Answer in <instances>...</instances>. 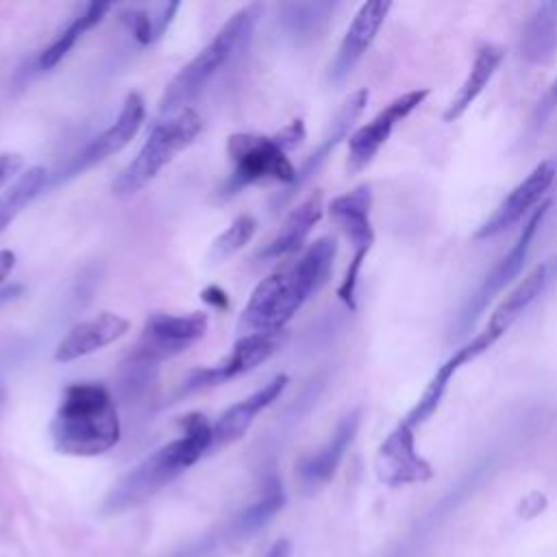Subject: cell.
<instances>
[{
	"label": "cell",
	"mask_w": 557,
	"mask_h": 557,
	"mask_svg": "<svg viewBox=\"0 0 557 557\" xmlns=\"http://www.w3.org/2000/svg\"><path fill=\"white\" fill-rule=\"evenodd\" d=\"M494 342L481 331L476 333L470 342H466L463 346H459L437 370L435 374L431 376V381L426 383L424 392L420 394V398L416 400V405L405 413V422L411 426V429H418L422 426L426 420H431L435 416V411L440 409L442 405V398L453 381V376L463 368L468 366L470 361H474L479 355H483L487 348H492Z\"/></svg>",
	"instance_id": "e0dca14e"
},
{
	"label": "cell",
	"mask_w": 557,
	"mask_h": 557,
	"mask_svg": "<svg viewBox=\"0 0 557 557\" xmlns=\"http://www.w3.org/2000/svg\"><path fill=\"white\" fill-rule=\"evenodd\" d=\"M518 52L529 65H548L557 57V0L540 2L527 17Z\"/></svg>",
	"instance_id": "7402d4cb"
},
{
	"label": "cell",
	"mask_w": 557,
	"mask_h": 557,
	"mask_svg": "<svg viewBox=\"0 0 557 557\" xmlns=\"http://www.w3.org/2000/svg\"><path fill=\"white\" fill-rule=\"evenodd\" d=\"M178 7H181L178 2L157 4V7H148V9L128 7L120 13V20L128 26L135 41H139L141 46H148L165 33V28L170 26Z\"/></svg>",
	"instance_id": "4316f807"
},
{
	"label": "cell",
	"mask_w": 557,
	"mask_h": 557,
	"mask_svg": "<svg viewBox=\"0 0 557 557\" xmlns=\"http://www.w3.org/2000/svg\"><path fill=\"white\" fill-rule=\"evenodd\" d=\"M553 207V200H544L524 222L518 239L511 244V248L507 250V255H503L496 265L483 276V281L479 283V287L474 289V294L466 300V305L461 307L457 320H455V333L453 337H463L468 335V331L476 324V320L481 318V313L487 309V305L520 274V270L527 263L529 250L533 246V239L548 213V209Z\"/></svg>",
	"instance_id": "ba28073f"
},
{
	"label": "cell",
	"mask_w": 557,
	"mask_h": 557,
	"mask_svg": "<svg viewBox=\"0 0 557 557\" xmlns=\"http://www.w3.org/2000/svg\"><path fill=\"white\" fill-rule=\"evenodd\" d=\"M287 385V376L285 374H276L272 376L268 383H263L257 392H252L250 396H246L244 400L231 405L213 424L211 431V448L209 453H218L224 446L237 442L239 437H244V433L248 431V426L255 422V418L268 407L272 405L278 394L285 389Z\"/></svg>",
	"instance_id": "ac0fdd59"
},
{
	"label": "cell",
	"mask_w": 557,
	"mask_h": 557,
	"mask_svg": "<svg viewBox=\"0 0 557 557\" xmlns=\"http://www.w3.org/2000/svg\"><path fill=\"white\" fill-rule=\"evenodd\" d=\"M307 135L302 120L289 122L276 135L261 133H233L226 141V154L231 161V174L224 183V194H235L246 185L265 181L285 183L287 187L296 178V168L287 159Z\"/></svg>",
	"instance_id": "5b68a950"
},
{
	"label": "cell",
	"mask_w": 557,
	"mask_h": 557,
	"mask_svg": "<svg viewBox=\"0 0 557 557\" xmlns=\"http://www.w3.org/2000/svg\"><path fill=\"white\" fill-rule=\"evenodd\" d=\"M200 298H202L207 305H211V307H215V309H220V311L228 309V296H226V292H224L222 287H218V285H207V287L200 292Z\"/></svg>",
	"instance_id": "d6a6232c"
},
{
	"label": "cell",
	"mask_w": 557,
	"mask_h": 557,
	"mask_svg": "<svg viewBox=\"0 0 557 557\" xmlns=\"http://www.w3.org/2000/svg\"><path fill=\"white\" fill-rule=\"evenodd\" d=\"M202 131V117L196 109L185 107L152 126L139 152L111 183V191L120 198L137 194L148 185L178 152H183Z\"/></svg>",
	"instance_id": "8992f818"
},
{
	"label": "cell",
	"mask_w": 557,
	"mask_h": 557,
	"mask_svg": "<svg viewBox=\"0 0 557 557\" xmlns=\"http://www.w3.org/2000/svg\"><path fill=\"white\" fill-rule=\"evenodd\" d=\"M22 292H24V287H22V285H9V287H2V289H0V307H2V305H7V302H11V300H15Z\"/></svg>",
	"instance_id": "d590c367"
},
{
	"label": "cell",
	"mask_w": 557,
	"mask_h": 557,
	"mask_svg": "<svg viewBox=\"0 0 557 557\" xmlns=\"http://www.w3.org/2000/svg\"><path fill=\"white\" fill-rule=\"evenodd\" d=\"M503 59H505V50L500 46L485 44V46H481L476 50V54L472 59V65H470L461 87L457 89V94L453 96V100L448 102V107L442 113L444 122L459 120L474 104V100L483 94V89L494 78V74L500 67Z\"/></svg>",
	"instance_id": "cb8c5ba5"
},
{
	"label": "cell",
	"mask_w": 557,
	"mask_h": 557,
	"mask_svg": "<svg viewBox=\"0 0 557 557\" xmlns=\"http://www.w3.org/2000/svg\"><path fill=\"white\" fill-rule=\"evenodd\" d=\"M109 9H111L109 2H87L85 9L59 33L57 39L39 54V65H41L44 70L54 67V65L72 50V46L81 39V35H83L85 30H89L91 26H96V24L104 17V13H107Z\"/></svg>",
	"instance_id": "484cf974"
},
{
	"label": "cell",
	"mask_w": 557,
	"mask_h": 557,
	"mask_svg": "<svg viewBox=\"0 0 557 557\" xmlns=\"http://www.w3.org/2000/svg\"><path fill=\"white\" fill-rule=\"evenodd\" d=\"M368 89H357L352 91L344 102L342 107L337 109V113L333 115L331 124H329V131L326 135L322 137V141L309 152V157L305 159V163L296 170V178L289 187H285V191H281L276 196V207H283L289 198H294L300 187L324 165V161L331 157V152L337 148V144L344 139V137H350V131L355 126V122L359 120V115L363 113L366 104H368Z\"/></svg>",
	"instance_id": "2e32d148"
},
{
	"label": "cell",
	"mask_w": 557,
	"mask_h": 557,
	"mask_svg": "<svg viewBox=\"0 0 557 557\" xmlns=\"http://www.w3.org/2000/svg\"><path fill=\"white\" fill-rule=\"evenodd\" d=\"M557 111V78L550 83L548 91L544 94V98L537 102L535 107V113L531 117V124L533 128H542L546 124V120Z\"/></svg>",
	"instance_id": "4dcf8cb0"
},
{
	"label": "cell",
	"mask_w": 557,
	"mask_h": 557,
	"mask_svg": "<svg viewBox=\"0 0 557 557\" xmlns=\"http://www.w3.org/2000/svg\"><path fill=\"white\" fill-rule=\"evenodd\" d=\"M287 333L283 331H259V333H246L242 335L231 352L215 366H207V368H196L194 372L187 374V379L181 383V394H191V392H200V389H209L215 385H222L231 379H237L250 370H255L257 366H261L263 361H268L274 352L281 350V346L285 344Z\"/></svg>",
	"instance_id": "30bf717a"
},
{
	"label": "cell",
	"mask_w": 557,
	"mask_h": 557,
	"mask_svg": "<svg viewBox=\"0 0 557 557\" xmlns=\"http://www.w3.org/2000/svg\"><path fill=\"white\" fill-rule=\"evenodd\" d=\"M24 168V157L17 152H2L0 154V189L15 181Z\"/></svg>",
	"instance_id": "1f68e13d"
},
{
	"label": "cell",
	"mask_w": 557,
	"mask_h": 557,
	"mask_svg": "<svg viewBox=\"0 0 557 557\" xmlns=\"http://www.w3.org/2000/svg\"><path fill=\"white\" fill-rule=\"evenodd\" d=\"M557 181V165L553 161H540L492 211V215L481 222L474 231V239H492L507 228L516 226L524 218H529L544 200H548V189Z\"/></svg>",
	"instance_id": "8fae6325"
},
{
	"label": "cell",
	"mask_w": 557,
	"mask_h": 557,
	"mask_svg": "<svg viewBox=\"0 0 557 557\" xmlns=\"http://www.w3.org/2000/svg\"><path fill=\"white\" fill-rule=\"evenodd\" d=\"M120 435L117 407L102 383L81 381L63 387L50 420V437L59 453L96 457L113 448Z\"/></svg>",
	"instance_id": "3957f363"
},
{
	"label": "cell",
	"mask_w": 557,
	"mask_h": 557,
	"mask_svg": "<svg viewBox=\"0 0 557 557\" xmlns=\"http://www.w3.org/2000/svg\"><path fill=\"white\" fill-rule=\"evenodd\" d=\"M146 117V104L144 98L137 91H131L124 98V104L115 117V122L111 126H107L100 135H96L61 172L59 181H70L78 174H83L85 170H89L91 165L104 161L107 157L120 152L126 144H131V139L137 135V131L141 128Z\"/></svg>",
	"instance_id": "5bb4252c"
},
{
	"label": "cell",
	"mask_w": 557,
	"mask_h": 557,
	"mask_svg": "<svg viewBox=\"0 0 557 557\" xmlns=\"http://www.w3.org/2000/svg\"><path fill=\"white\" fill-rule=\"evenodd\" d=\"M331 220L339 226L346 239L352 246L350 263L344 272V278L337 287V298L346 305V309H357V285L363 261L374 244V228H372V189L370 185H357L355 189L335 196L326 207Z\"/></svg>",
	"instance_id": "52a82bcc"
},
{
	"label": "cell",
	"mask_w": 557,
	"mask_h": 557,
	"mask_svg": "<svg viewBox=\"0 0 557 557\" xmlns=\"http://www.w3.org/2000/svg\"><path fill=\"white\" fill-rule=\"evenodd\" d=\"M322 213H324V198H322V191L315 189L289 211V215L281 224L276 237L261 250L259 257L261 259H281L285 255L296 252L305 244L311 228L320 222Z\"/></svg>",
	"instance_id": "603a6c76"
},
{
	"label": "cell",
	"mask_w": 557,
	"mask_h": 557,
	"mask_svg": "<svg viewBox=\"0 0 557 557\" xmlns=\"http://www.w3.org/2000/svg\"><path fill=\"white\" fill-rule=\"evenodd\" d=\"M126 331H128L126 318L111 313V311H102L89 320L74 324L63 335V339L57 344L54 361L70 363L81 357H87V355L117 342L120 337L126 335Z\"/></svg>",
	"instance_id": "d6986e66"
},
{
	"label": "cell",
	"mask_w": 557,
	"mask_h": 557,
	"mask_svg": "<svg viewBox=\"0 0 557 557\" xmlns=\"http://www.w3.org/2000/svg\"><path fill=\"white\" fill-rule=\"evenodd\" d=\"M263 7L261 4H248L239 11H235L222 28L213 35V39L187 63L178 70V74L170 81L165 87L159 111L161 115H172L187 107V102L235 57H239L248 41L255 35V28L261 20Z\"/></svg>",
	"instance_id": "277c9868"
},
{
	"label": "cell",
	"mask_w": 557,
	"mask_h": 557,
	"mask_svg": "<svg viewBox=\"0 0 557 557\" xmlns=\"http://www.w3.org/2000/svg\"><path fill=\"white\" fill-rule=\"evenodd\" d=\"M13 268H15V252L2 248L0 250V285L4 283V278H9Z\"/></svg>",
	"instance_id": "836d02e7"
},
{
	"label": "cell",
	"mask_w": 557,
	"mask_h": 557,
	"mask_svg": "<svg viewBox=\"0 0 557 557\" xmlns=\"http://www.w3.org/2000/svg\"><path fill=\"white\" fill-rule=\"evenodd\" d=\"M389 9H392V2H383V0H370L357 9L329 67V78L333 83L346 81L348 74L355 70V65L363 59L374 37L379 35Z\"/></svg>",
	"instance_id": "9a60e30c"
},
{
	"label": "cell",
	"mask_w": 557,
	"mask_h": 557,
	"mask_svg": "<svg viewBox=\"0 0 557 557\" xmlns=\"http://www.w3.org/2000/svg\"><path fill=\"white\" fill-rule=\"evenodd\" d=\"M429 94H431L429 87H418V89L405 91V94L396 96L394 100H389L372 120H368L366 124L355 128L348 137V161H346L348 172L363 170L376 157V152L385 146L392 131L409 113H413L429 98Z\"/></svg>",
	"instance_id": "7c38bea8"
},
{
	"label": "cell",
	"mask_w": 557,
	"mask_h": 557,
	"mask_svg": "<svg viewBox=\"0 0 557 557\" xmlns=\"http://www.w3.org/2000/svg\"><path fill=\"white\" fill-rule=\"evenodd\" d=\"M361 424V411L352 409L339 418L331 437L315 453L307 455L298 463V476L307 487H320L333 479L348 446L352 444Z\"/></svg>",
	"instance_id": "ffe728a7"
},
{
	"label": "cell",
	"mask_w": 557,
	"mask_h": 557,
	"mask_svg": "<svg viewBox=\"0 0 557 557\" xmlns=\"http://www.w3.org/2000/svg\"><path fill=\"white\" fill-rule=\"evenodd\" d=\"M209 326L205 311L191 313H150L144 322L137 346L131 355V363L139 368H154L163 359H170L187 350L198 342Z\"/></svg>",
	"instance_id": "9c48e42d"
},
{
	"label": "cell",
	"mask_w": 557,
	"mask_h": 557,
	"mask_svg": "<svg viewBox=\"0 0 557 557\" xmlns=\"http://www.w3.org/2000/svg\"><path fill=\"white\" fill-rule=\"evenodd\" d=\"M548 263H550V278L555 281V278H557V257H555V259H548Z\"/></svg>",
	"instance_id": "8d00e7d4"
},
{
	"label": "cell",
	"mask_w": 557,
	"mask_h": 557,
	"mask_svg": "<svg viewBox=\"0 0 557 557\" xmlns=\"http://www.w3.org/2000/svg\"><path fill=\"white\" fill-rule=\"evenodd\" d=\"M335 9L333 2H298L283 4V24L294 35H309L318 30Z\"/></svg>",
	"instance_id": "f546056e"
},
{
	"label": "cell",
	"mask_w": 557,
	"mask_h": 557,
	"mask_svg": "<svg viewBox=\"0 0 557 557\" xmlns=\"http://www.w3.org/2000/svg\"><path fill=\"white\" fill-rule=\"evenodd\" d=\"M181 429V437L157 448L133 470L120 476V481L104 496V513H122L126 509L139 507L168 483H172L178 474L191 468L202 455H209L213 424L205 413L191 411L183 416Z\"/></svg>",
	"instance_id": "7a4b0ae2"
},
{
	"label": "cell",
	"mask_w": 557,
	"mask_h": 557,
	"mask_svg": "<svg viewBox=\"0 0 557 557\" xmlns=\"http://www.w3.org/2000/svg\"><path fill=\"white\" fill-rule=\"evenodd\" d=\"M550 263L542 261L537 263L492 311L483 333L496 344L511 326L513 322L540 298V294L548 287L550 283Z\"/></svg>",
	"instance_id": "44dd1931"
},
{
	"label": "cell",
	"mask_w": 557,
	"mask_h": 557,
	"mask_svg": "<svg viewBox=\"0 0 557 557\" xmlns=\"http://www.w3.org/2000/svg\"><path fill=\"white\" fill-rule=\"evenodd\" d=\"M337 252L333 237L315 239L296 261L265 276L242 309L237 329L246 333L283 331L289 318L326 283Z\"/></svg>",
	"instance_id": "6da1fadb"
},
{
	"label": "cell",
	"mask_w": 557,
	"mask_h": 557,
	"mask_svg": "<svg viewBox=\"0 0 557 557\" xmlns=\"http://www.w3.org/2000/svg\"><path fill=\"white\" fill-rule=\"evenodd\" d=\"M255 228H257L255 218H250V215H239V218H235V220L226 226V231H222V233L213 239V244H211V248H209V255H207L209 263H211V265L222 263V261H226L228 257H233L237 250H242V248L252 239Z\"/></svg>",
	"instance_id": "f1b7e54d"
},
{
	"label": "cell",
	"mask_w": 557,
	"mask_h": 557,
	"mask_svg": "<svg viewBox=\"0 0 557 557\" xmlns=\"http://www.w3.org/2000/svg\"><path fill=\"white\" fill-rule=\"evenodd\" d=\"M46 181H48L46 168L35 165L22 172L11 183V187H7L0 194V233L22 213V209H26L44 191Z\"/></svg>",
	"instance_id": "d4e9b609"
},
{
	"label": "cell",
	"mask_w": 557,
	"mask_h": 557,
	"mask_svg": "<svg viewBox=\"0 0 557 557\" xmlns=\"http://www.w3.org/2000/svg\"><path fill=\"white\" fill-rule=\"evenodd\" d=\"M416 429L400 420L381 442L374 459L376 476L389 485L424 483L433 476V466L416 448Z\"/></svg>",
	"instance_id": "4fadbf2b"
},
{
	"label": "cell",
	"mask_w": 557,
	"mask_h": 557,
	"mask_svg": "<svg viewBox=\"0 0 557 557\" xmlns=\"http://www.w3.org/2000/svg\"><path fill=\"white\" fill-rule=\"evenodd\" d=\"M285 505V492L283 485L276 476L268 479L263 485L261 496L239 513L237 518V529L242 533H255L257 529H261L281 507Z\"/></svg>",
	"instance_id": "83f0119b"
},
{
	"label": "cell",
	"mask_w": 557,
	"mask_h": 557,
	"mask_svg": "<svg viewBox=\"0 0 557 557\" xmlns=\"http://www.w3.org/2000/svg\"><path fill=\"white\" fill-rule=\"evenodd\" d=\"M265 557H292V542L289 540H276L272 548L265 553Z\"/></svg>",
	"instance_id": "e575fe53"
}]
</instances>
